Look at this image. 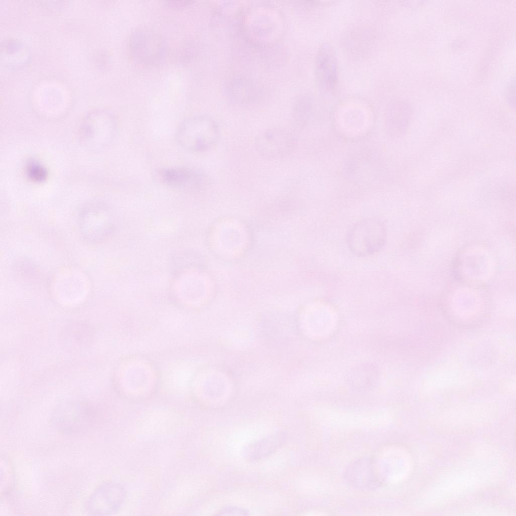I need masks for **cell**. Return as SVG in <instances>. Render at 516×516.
I'll return each instance as SVG.
<instances>
[{
  "label": "cell",
  "mask_w": 516,
  "mask_h": 516,
  "mask_svg": "<svg viewBox=\"0 0 516 516\" xmlns=\"http://www.w3.org/2000/svg\"><path fill=\"white\" fill-rule=\"evenodd\" d=\"M176 140L182 148L190 151L206 150L218 141L220 131L217 122L207 115H196L182 121L176 132Z\"/></svg>",
  "instance_id": "cell-1"
},
{
  "label": "cell",
  "mask_w": 516,
  "mask_h": 516,
  "mask_svg": "<svg viewBox=\"0 0 516 516\" xmlns=\"http://www.w3.org/2000/svg\"><path fill=\"white\" fill-rule=\"evenodd\" d=\"M386 235L383 222L376 218H369L351 226L347 232L346 240L352 253L366 256L382 248L386 242Z\"/></svg>",
  "instance_id": "cell-2"
},
{
  "label": "cell",
  "mask_w": 516,
  "mask_h": 516,
  "mask_svg": "<svg viewBox=\"0 0 516 516\" xmlns=\"http://www.w3.org/2000/svg\"><path fill=\"white\" fill-rule=\"evenodd\" d=\"M167 43L159 32L148 28L135 31L130 37L128 51L133 60L144 67H155L166 57Z\"/></svg>",
  "instance_id": "cell-3"
},
{
  "label": "cell",
  "mask_w": 516,
  "mask_h": 516,
  "mask_svg": "<svg viewBox=\"0 0 516 516\" xmlns=\"http://www.w3.org/2000/svg\"><path fill=\"white\" fill-rule=\"evenodd\" d=\"M78 226L82 237L90 243L103 241L112 229L108 211L98 206H89L82 211L78 218Z\"/></svg>",
  "instance_id": "cell-4"
},
{
  "label": "cell",
  "mask_w": 516,
  "mask_h": 516,
  "mask_svg": "<svg viewBox=\"0 0 516 516\" xmlns=\"http://www.w3.org/2000/svg\"><path fill=\"white\" fill-rule=\"evenodd\" d=\"M125 496L120 485L108 482L97 487L87 500L86 507L92 515H105L115 513L123 503Z\"/></svg>",
  "instance_id": "cell-5"
},
{
  "label": "cell",
  "mask_w": 516,
  "mask_h": 516,
  "mask_svg": "<svg viewBox=\"0 0 516 516\" xmlns=\"http://www.w3.org/2000/svg\"><path fill=\"white\" fill-rule=\"evenodd\" d=\"M158 179L163 183L182 190H198L207 183V177L201 171L185 167L163 168L157 171Z\"/></svg>",
  "instance_id": "cell-6"
},
{
  "label": "cell",
  "mask_w": 516,
  "mask_h": 516,
  "mask_svg": "<svg viewBox=\"0 0 516 516\" xmlns=\"http://www.w3.org/2000/svg\"><path fill=\"white\" fill-rule=\"evenodd\" d=\"M293 141L286 131L280 127L267 129L255 139V147L262 155L278 158L286 156L292 151Z\"/></svg>",
  "instance_id": "cell-7"
},
{
  "label": "cell",
  "mask_w": 516,
  "mask_h": 516,
  "mask_svg": "<svg viewBox=\"0 0 516 516\" xmlns=\"http://www.w3.org/2000/svg\"><path fill=\"white\" fill-rule=\"evenodd\" d=\"M316 80L320 88L326 92H333L338 81L337 59L332 47L321 45L317 53L315 64Z\"/></svg>",
  "instance_id": "cell-8"
},
{
  "label": "cell",
  "mask_w": 516,
  "mask_h": 516,
  "mask_svg": "<svg viewBox=\"0 0 516 516\" xmlns=\"http://www.w3.org/2000/svg\"><path fill=\"white\" fill-rule=\"evenodd\" d=\"M66 407L57 411L53 417V423L60 431L73 433L82 430L91 423V415L83 409Z\"/></svg>",
  "instance_id": "cell-9"
},
{
  "label": "cell",
  "mask_w": 516,
  "mask_h": 516,
  "mask_svg": "<svg viewBox=\"0 0 516 516\" xmlns=\"http://www.w3.org/2000/svg\"><path fill=\"white\" fill-rule=\"evenodd\" d=\"M282 433L274 434L248 445L244 456L249 460H258L273 453L283 442Z\"/></svg>",
  "instance_id": "cell-10"
},
{
  "label": "cell",
  "mask_w": 516,
  "mask_h": 516,
  "mask_svg": "<svg viewBox=\"0 0 516 516\" xmlns=\"http://www.w3.org/2000/svg\"><path fill=\"white\" fill-rule=\"evenodd\" d=\"M26 169L27 175L33 180L42 181L46 177V170L36 160H29L26 164Z\"/></svg>",
  "instance_id": "cell-11"
},
{
  "label": "cell",
  "mask_w": 516,
  "mask_h": 516,
  "mask_svg": "<svg viewBox=\"0 0 516 516\" xmlns=\"http://www.w3.org/2000/svg\"><path fill=\"white\" fill-rule=\"evenodd\" d=\"M220 515H246V511L238 507L228 506L223 508L219 514Z\"/></svg>",
  "instance_id": "cell-12"
},
{
  "label": "cell",
  "mask_w": 516,
  "mask_h": 516,
  "mask_svg": "<svg viewBox=\"0 0 516 516\" xmlns=\"http://www.w3.org/2000/svg\"><path fill=\"white\" fill-rule=\"evenodd\" d=\"M515 83L512 81L507 88V98L511 105H514Z\"/></svg>",
  "instance_id": "cell-13"
},
{
  "label": "cell",
  "mask_w": 516,
  "mask_h": 516,
  "mask_svg": "<svg viewBox=\"0 0 516 516\" xmlns=\"http://www.w3.org/2000/svg\"><path fill=\"white\" fill-rule=\"evenodd\" d=\"M193 3L192 1H167V5L171 8H182L188 7Z\"/></svg>",
  "instance_id": "cell-14"
}]
</instances>
